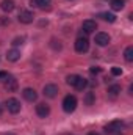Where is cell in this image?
Wrapping results in <instances>:
<instances>
[{
	"mask_svg": "<svg viewBox=\"0 0 133 135\" xmlns=\"http://www.w3.org/2000/svg\"><path fill=\"white\" fill-rule=\"evenodd\" d=\"M77 108V98L75 96H66L64 99H63V110L66 112V113H72L74 110Z\"/></svg>",
	"mask_w": 133,
	"mask_h": 135,
	"instance_id": "obj_1",
	"label": "cell"
},
{
	"mask_svg": "<svg viewBox=\"0 0 133 135\" xmlns=\"http://www.w3.org/2000/svg\"><path fill=\"white\" fill-rule=\"evenodd\" d=\"M88 135H99V134H96V132H89Z\"/></svg>",
	"mask_w": 133,
	"mask_h": 135,
	"instance_id": "obj_26",
	"label": "cell"
},
{
	"mask_svg": "<svg viewBox=\"0 0 133 135\" xmlns=\"http://www.w3.org/2000/svg\"><path fill=\"white\" fill-rule=\"evenodd\" d=\"M22 96H24V99H27L28 102H34L38 99V93L34 91L33 88H25L22 91Z\"/></svg>",
	"mask_w": 133,
	"mask_h": 135,
	"instance_id": "obj_10",
	"label": "cell"
},
{
	"mask_svg": "<svg viewBox=\"0 0 133 135\" xmlns=\"http://www.w3.org/2000/svg\"><path fill=\"white\" fill-rule=\"evenodd\" d=\"M49 113H50V107L47 104H38L36 105V115L39 118H47Z\"/></svg>",
	"mask_w": 133,
	"mask_h": 135,
	"instance_id": "obj_9",
	"label": "cell"
},
{
	"mask_svg": "<svg viewBox=\"0 0 133 135\" xmlns=\"http://www.w3.org/2000/svg\"><path fill=\"white\" fill-rule=\"evenodd\" d=\"M6 58H8V61H17V60L21 58V50H17V49H11V50H8Z\"/></svg>",
	"mask_w": 133,
	"mask_h": 135,
	"instance_id": "obj_12",
	"label": "cell"
},
{
	"mask_svg": "<svg viewBox=\"0 0 133 135\" xmlns=\"http://www.w3.org/2000/svg\"><path fill=\"white\" fill-rule=\"evenodd\" d=\"M124 57H125V60H127V61H133V47H132V46H129V47L125 49Z\"/></svg>",
	"mask_w": 133,
	"mask_h": 135,
	"instance_id": "obj_20",
	"label": "cell"
},
{
	"mask_svg": "<svg viewBox=\"0 0 133 135\" xmlns=\"http://www.w3.org/2000/svg\"><path fill=\"white\" fill-rule=\"evenodd\" d=\"M111 74H113V75H121V74H122V69L117 68V66L111 68Z\"/></svg>",
	"mask_w": 133,
	"mask_h": 135,
	"instance_id": "obj_23",
	"label": "cell"
},
{
	"mask_svg": "<svg viewBox=\"0 0 133 135\" xmlns=\"http://www.w3.org/2000/svg\"><path fill=\"white\" fill-rule=\"evenodd\" d=\"M5 90H8V91H16L17 90V80L14 79V77H6L5 79Z\"/></svg>",
	"mask_w": 133,
	"mask_h": 135,
	"instance_id": "obj_11",
	"label": "cell"
},
{
	"mask_svg": "<svg viewBox=\"0 0 133 135\" xmlns=\"http://www.w3.org/2000/svg\"><path fill=\"white\" fill-rule=\"evenodd\" d=\"M119 93H121V86H119V85H111V86L108 88V94H110V96H113V98H114V96H117Z\"/></svg>",
	"mask_w": 133,
	"mask_h": 135,
	"instance_id": "obj_17",
	"label": "cell"
},
{
	"mask_svg": "<svg viewBox=\"0 0 133 135\" xmlns=\"http://www.w3.org/2000/svg\"><path fill=\"white\" fill-rule=\"evenodd\" d=\"M80 79V75H77V74H72V75H67L66 82L67 85H70V86H75V83H77V80Z\"/></svg>",
	"mask_w": 133,
	"mask_h": 135,
	"instance_id": "obj_19",
	"label": "cell"
},
{
	"mask_svg": "<svg viewBox=\"0 0 133 135\" xmlns=\"http://www.w3.org/2000/svg\"><path fill=\"white\" fill-rule=\"evenodd\" d=\"M50 2L52 0H32L30 3H32V6H36V8H45L50 5Z\"/></svg>",
	"mask_w": 133,
	"mask_h": 135,
	"instance_id": "obj_14",
	"label": "cell"
},
{
	"mask_svg": "<svg viewBox=\"0 0 133 135\" xmlns=\"http://www.w3.org/2000/svg\"><path fill=\"white\" fill-rule=\"evenodd\" d=\"M122 126H124V123H122V121H119V119H114V121L108 123V124L103 127V131H105L106 134H117V132L122 129Z\"/></svg>",
	"mask_w": 133,
	"mask_h": 135,
	"instance_id": "obj_3",
	"label": "cell"
},
{
	"mask_svg": "<svg viewBox=\"0 0 133 135\" xmlns=\"http://www.w3.org/2000/svg\"><path fill=\"white\" fill-rule=\"evenodd\" d=\"M124 5H125V0H111V8H113L114 11L122 9V8H124Z\"/></svg>",
	"mask_w": 133,
	"mask_h": 135,
	"instance_id": "obj_16",
	"label": "cell"
},
{
	"mask_svg": "<svg viewBox=\"0 0 133 135\" xmlns=\"http://www.w3.org/2000/svg\"><path fill=\"white\" fill-rule=\"evenodd\" d=\"M24 41H25V38H24V36H17V38H14V39H13V42H11V44H13V46H22V44H24Z\"/></svg>",
	"mask_w": 133,
	"mask_h": 135,
	"instance_id": "obj_22",
	"label": "cell"
},
{
	"mask_svg": "<svg viewBox=\"0 0 133 135\" xmlns=\"http://www.w3.org/2000/svg\"><path fill=\"white\" fill-rule=\"evenodd\" d=\"M110 41H111V38H110V35H108V33H97V35H96V44L100 46V47L108 46V44H110Z\"/></svg>",
	"mask_w": 133,
	"mask_h": 135,
	"instance_id": "obj_8",
	"label": "cell"
},
{
	"mask_svg": "<svg viewBox=\"0 0 133 135\" xmlns=\"http://www.w3.org/2000/svg\"><path fill=\"white\" fill-rule=\"evenodd\" d=\"M34 19L33 13L32 11H27V9H22L21 13H19V22L21 24H32Z\"/></svg>",
	"mask_w": 133,
	"mask_h": 135,
	"instance_id": "obj_7",
	"label": "cell"
},
{
	"mask_svg": "<svg viewBox=\"0 0 133 135\" xmlns=\"http://www.w3.org/2000/svg\"><path fill=\"white\" fill-rule=\"evenodd\" d=\"M81 28H83L85 33H94V32L97 30V22L93 21V19H86V21H83Z\"/></svg>",
	"mask_w": 133,
	"mask_h": 135,
	"instance_id": "obj_6",
	"label": "cell"
},
{
	"mask_svg": "<svg viewBox=\"0 0 133 135\" xmlns=\"http://www.w3.org/2000/svg\"><path fill=\"white\" fill-rule=\"evenodd\" d=\"M5 105H6V108H8V112H9V113H14V115H16V113H19V112H21V102L17 101L16 98H9V99L6 101Z\"/></svg>",
	"mask_w": 133,
	"mask_h": 135,
	"instance_id": "obj_4",
	"label": "cell"
},
{
	"mask_svg": "<svg viewBox=\"0 0 133 135\" xmlns=\"http://www.w3.org/2000/svg\"><path fill=\"white\" fill-rule=\"evenodd\" d=\"M91 72H93V74H99V72H100V68L93 66V68H91Z\"/></svg>",
	"mask_w": 133,
	"mask_h": 135,
	"instance_id": "obj_24",
	"label": "cell"
},
{
	"mask_svg": "<svg viewBox=\"0 0 133 135\" xmlns=\"http://www.w3.org/2000/svg\"><path fill=\"white\" fill-rule=\"evenodd\" d=\"M86 86H88V80H86V79H83V77H80V79L77 80V83H75V86H74V88H77L78 91H83Z\"/></svg>",
	"mask_w": 133,
	"mask_h": 135,
	"instance_id": "obj_15",
	"label": "cell"
},
{
	"mask_svg": "<svg viewBox=\"0 0 133 135\" xmlns=\"http://www.w3.org/2000/svg\"><path fill=\"white\" fill-rule=\"evenodd\" d=\"M100 17H102L103 21H106V22H114V21H116V16H114L113 13H102Z\"/></svg>",
	"mask_w": 133,
	"mask_h": 135,
	"instance_id": "obj_18",
	"label": "cell"
},
{
	"mask_svg": "<svg viewBox=\"0 0 133 135\" xmlns=\"http://www.w3.org/2000/svg\"><path fill=\"white\" fill-rule=\"evenodd\" d=\"M6 77H8V74H6L5 71H2V72H0V79H6Z\"/></svg>",
	"mask_w": 133,
	"mask_h": 135,
	"instance_id": "obj_25",
	"label": "cell"
},
{
	"mask_svg": "<svg viewBox=\"0 0 133 135\" xmlns=\"http://www.w3.org/2000/svg\"><path fill=\"white\" fill-rule=\"evenodd\" d=\"M88 49H89V41H88V38H85V36L77 38V41H75V50H77L78 54H85V52H88Z\"/></svg>",
	"mask_w": 133,
	"mask_h": 135,
	"instance_id": "obj_2",
	"label": "cell"
},
{
	"mask_svg": "<svg viewBox=\"0 0 133 135\" xmlns=\"http://www.w3.org/2000/svg\"><path fill=\"white\" fill-rule=\"evenodd\" d=\"M58 86L55 85V83H49V85H45L44 88H42V93H44V96L45 98H50V99H53L57 94H58Z\"/></svg>",
	"mask_w": 133,
	"mask_h": 135,
	"instance_id": "obj_5",
	"label": "cell"
},
{
	"mask_svg": "<svg viewBox=\"0 0 133 135\" xmlns=\"http://www.w3.org/2000/svg\"><path fill=\"white\" fill-rule=\"evenodd\" d=\"M0 6H2V9H3V11H6V13H11V11L16 8V5H14V2H13V0H3Z\"/></svg>",
	"mask_w": 133,
	"mask_h": 135,
	"instance_id": "obj_13",
	"label": "cell"
},
{
	"mask_svg": "<svg viewBox=\"0 0 133 135\" xmlns=\"http://www.w3.org/2000/svg\"><path fill=\"white\" fill-rule=\"evenodd\" d=\"M96 101V98H94V93H86V98H85V102H86V105H93Z\"/></svg>",
	"mask_w": 133,
	"mask_h": 135,
	"instance_id": "obj_21",
	"label": "cell"
}]
</instances>
